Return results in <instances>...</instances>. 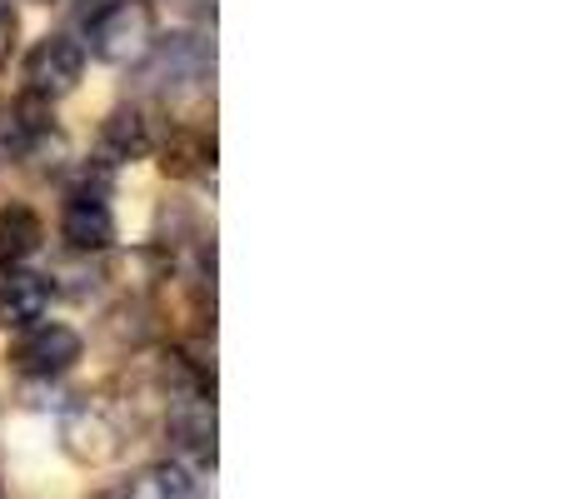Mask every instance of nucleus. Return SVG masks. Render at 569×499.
Listing matches in <instances>:
<instances>
[{"instance_id": "f03ea898", "label": "nucleus", "mask_w": 569, "mask_h": 499, "mask_svg": "<svg viewBox=\"0 0 569 499\" xmlns=\"http://www.w3.org/2000/svg\"><path fill=\"white\" fill-rule=\"evenodd\" d=\"M210 70H216V50H210L200 36H166L146 50V60H140L146 86L166 100L200 90L210 80Z\"/></svg>"}, {"instance_id": "9d476101", "label": "nucleus", "mask_w": 569, "mask_h": 499, "mask_svg": "<svg viewBox=\"0 0 569 499\" xmlns=\"http://www.w3.org/2000/svg\"><path fill=\"white\" fill-rule=\"evenodd\" d=\"M160 170L170 180H196L216 170V140L200 130H170V140L160 146Z\"/></svg>"}, {"instance_id": "9b49d317", "label": "nucleus", "mask_w": 569, "mask_h": 499, "mask_svg": "<svg viewBox=\"0 0 569 499\" xmlns=\"http://www.w3.org/2000/svg\"><path fill=\"white\" fill-rule=\"evenodd\" d=\"M126 499H200V480L186 460H156L126 485Z\"/></svg>"}, {"instance_id": "1a4fd4ad", "label": "nucleus", "mask_w": 569, "mask_h": 499, "mask_svg": "<svg viewBox=\"0 0 569 499\" xmlns=\"http://www.w3.org/2000/svg\"><path fill=\"white\" fill-rule=\"evenodd\" d=\"M100 150H106L110 166H116V160H146L150 150H156V136H150L146 110H136V106L110 110L106 126H100Z\"/></svg>"}, {"instance_id": "423d86ee", "label": "nucleus", "mask_w": 569, "mask_h": 499, "mask_svg": "<svg viewBox=\"0 0 569 499\" xmlns=\"http://www.w3.org/2000/svg\"><path fill=\"white\" fill-rule=\"evenodd\" d=\"M50 295H56V285L46 275L20 270V265L0 270V330H30V325H40L50 310Z\"/></svg>"}, {"instance_id": "0eeeda50", "label": "nucleus", "mask_w": 569, "mask_h": 499, "mask_svg": "<svg viewBox=\"0 0 569 499\" xmlns=\"http://www.w3.org/2000/svg\"><path fill=\"white\" fill-rule=\"evenodd\" d=\"M60 236L80 255L110 250V240H116V216H110L106 196H100V190H76V196L66 200V216H60Z\"/></svg>"}, {"instance_id": "2eb2a0df", "label": "nucleus", "mask_w": 569, "mask_h": 499, "mask_svg": "<svg viewBox=\"0 0 569 499\" xmlns=\"http://www.w3.org/2000/svg\"><path fill=\"white\" fill-rule=\"evenodd\" d=\"M0 499H6V495H0Z\"/></svg>"}, {"instance_id": "f257e3e1", "label": "nucleus", "mask_w": 569, "mask_h": 499, "mask_svg": "<svg viewBox=\"0 0 569 499\" xmlns=\"http://www.w3.org/2000/svg\"><path fill=\"white\" fill-rule=\"evenodd\" d=\"M156 46V6L150 0H110L90 26V50L106 66H140Z\"/></svg>"}, {"instance_id": "39448f33", "label": "nucleus", "mask_w": 569, "mask_h": 499, "mask_svg": "<svg viewBox=\"0 0 569 499\" xmlns=\"http://www.w3.org/2000/svg\"><path fill=\"white\" fill-rule=\"evenodd\" d=\"M80 70H86V50L70 36H46L26 56V90L40 100H60L80 86Z\"/></svg>"}, {"instance_id": "7ed1b4c3", "label": "nucleus", "mask_w": 569, "mask_h": 499, "mask_svg": "<svg viewBox=\"0 0 569 499\" xmlns=\"http://www.w3.org/2000/svg\"><path fill=\"white\" fill-rule=\"evenodd\" d=\"M60 445H66V455L76 465H110L120 455V445H126V430H120V420L106 405L80 400L60 420Z\"/></svg>"}, {"instance_id": "4468645a", "label": "nucleus", "mask_w": 569, "mask_h": 499, "mask_svg": "<svg viewBox=\"0 0 569 499\" xmlns=\"http://www.w3.org/2000/svg\"><path fill=\"white\" fill-rule=\"evenodd\" d=\"M186 10H196V16H216V0H180Z\"/></svg>"}, {"instance_id": "ddd939ff", "label": "nucleus", "mask_w": 569, "mask_h": 499, "mask_svg": "<svg viewBox=\"0 0 569 499\" xmlns=\"http://www.w3.org/2000/svg\"><path fill=\"white\" fill-rule=\"evenodd\" d=\"M10 46H16V16H10V10H0V66L10 60Z\"/></svg>"}, {"instance_id": "6e6552de", "label": "nucleus", "mask_w": 569, "mask_h": 499, "mask_svg": "<svg viewBox=\"0 0 569 499\" xmlns=\"http://www.w3.org/2000/svg\"><path fill=\"white\" fill-rule=\"evenodd\" d=\"M170 440L176 455L190 465H210L216 470V400H186L170 405Z\"/></svg>"}, {"instance_id": "f8f14e48", "label": "nucleus", "mask_w": 569, "mask_h": 499, "mask_svg": "<svg viewBox=\"0 0 569 499\" xmlns=\"http://www.w3.org/2000/svg\"><path fill=\"white\" fill-rule=\"evenodd\" d=\"M40 240H46V226H40L36 210H26V206L0 210V270L26 265L40 250Z\"/></svg>"}, {"instance_id": "20e7f679", "label": "nucleus", "mask_w": 569, "mask_h": 499, "mask_svg": "<svg viewBox=\"0 0 569 499\" xmlns=\"http://www.w3.org/2000/svg\"><path fill=\"white\" fill-rule=\"evenodd\" d=\"M80 355H86V345H80V335L70 325H30V330H20L10 365L20 375H30V380H56V375L76 370Z\"/></svg>"}]
</instances>
